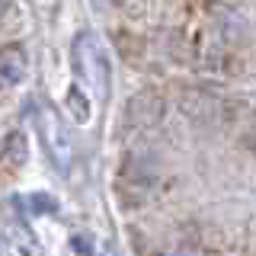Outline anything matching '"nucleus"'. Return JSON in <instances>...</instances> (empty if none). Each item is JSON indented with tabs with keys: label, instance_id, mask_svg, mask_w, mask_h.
Listing matches in <instances>:
<instances>
[{
	"label": "nucleus",
	"instance_id": "nucleus-1",
	"mask_svg": "<svg viewBox=\"0 0 256 256\" xmlns=\"http://www.w3.org/2000/svg\"><path fill=\"white\" fill-rule=\"evenodd\" d=\"M22 77H26V54L16 45L0 48V84L13 86V84H20Z\"/></svg>",
	"mask_w": 256,
	"mask_h": 256
},
{
	"label": "nucleus",
	"instance_id": "nucleus-2",
	"mask_svg": "<svg viewBox=\"0 0 256 256\" xmlns=\"http://www.w3.org/2000/svg\"><path fill=\"white\" fill-rule=\"evenodd\" d=\"M0 16H4V0H0Z\"/></svg>",
	"mask_w": 256,
	"mask_h": 256
}]
</instances>
